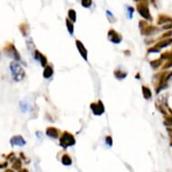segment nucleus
Wrapping results in <instances>:
<instances>
[{
    "label": "nucleus",
    "instance_id": "16",
    "mask_svg": "<svg viewBox=\"0 0 172 172\" xmlns=\"http://www.w3.org/2000/svg\"><path fill=\"white\" fill-rule=\"evenodd\" d=\"M67 26H68V30L70 34H73V25H72L71 22L70 20H67Z\"/></svg>",
    "mask_w": 172,
    "mask_h": 172
},
{
    "label": "nucleus",
    "instance_id": "9",
    "mask_svg": "<svg viewBox=\"0 0 172 172\" xmlns=\"http://www.w3.org/2000/svg\"><path fill=\"white\" fill-rule=\"evenodd\" d=\"M34 58L37 59V60H39V61L41 63V65H43V66L45 65L46 61H47V60H46V59H45V57H44L42 54L40 53L38 51H35V57Z\"/></svg>",
    "mask_w": 172,
    "mask_h": 172
},
{
    "label": "nucleus",
    "instance_id": "12",
    "mask_svg": "<svg viewBox=\"0 0 172 172\" xmlns=\"http://www.w3.org/2000/svg\"><path fill=\"white\" fill-rule=\"evenodd\" d=\"M61 161L65 166H70V165H71V163H72L71 159H70L68 155H64L63 157H62Z\"/></svg>",
    "mask_w": 172,
    "mask_h": 172
},
{
    "label": "nucleus",
    "instance_id": "15",
    "mask_svg": "<svg viewBox=\"0 0 172 172\" xmlns=\"http://www.w3.org/2000/svg\"><path fill=\"white\" fill-rule=\"evenodd\" d=\"M69 16H70V18L71 19L72 22H75V21H76V12H75L73 9L70 10L69 11Z\"/></svg>",
    "mask_w": 172,
    "mask_h": 172
},
{
    "label": "nucleus",
    "instance_id": "20",
    "mask_svg": "<svg viewBox=\"0 0 172 172\" xmlns=\"http://www.w3.org/2000/svg\"><path fill=\"white\" fill-rule=\"evenodd\" d=\"M127 9H128V13L130 14V18H132L133 17V8H132L131 6H129V7H127Z\"/></svg>",
    "mask_w": 172,
    "mask_h": 172
},
{
    "label": "nucleus",
    "instance_id": "8",
    "mask_svg": "<svg viewBox=\"0 0 172 172\" xmlns=\"http://www.w3.org/2000/svg\"><path fill=\"white\" fill-rule=\"evenodd\" d=\"M77 47H78V51L80 52L82 57L84 58L85 59H87V51L86 49H85L84 45H83L79 41H77Z\"/></svg>",
    "mask_w": 172,
    "mask_h": 172
},
{
    "label": "nucleus",
    "instance_id": "2",
    "mask_svg": "<svg viewBox=\"0 0 172 172\" xmlns=\"http://www.w3.org/2000/svg\"><path fill=\"white\" fill-rule=\"evenodd\" d=\"M74 143H75V139L71 134L68 133H65L63 136L60 138V145L62 147H69V146L74 145Z\"/></svg>",
    "mask_w": 172,
    "mask_h": 172
},
{
    "label": "nucleus",
    "instance_id": "13",
    "mask_svg": "<svg viewBox=\"0 0 172 172\" xmlns=\"http://www.w3.org/2000/svg\"><path fill=\"white\" fill-rule=\"evenodd\" d=\"M142 91H143V96L146 99H149L152 97V93H150V90L148 88H145V87L142 88Z\"/></svg>",
    "mask_w": 172,
    "mask_h": 172
},
{
    "label": "nucleus",
    "instance_id": "18",
    "mask_svg": "<svg viewBox=\"0 0 172 172\" xmlns=\"http://www.w3.org/2000/svg\"><path fill=\"white\" fill-rule=\"evenodd\" d=\"M13 168H14V169H20L21 168V161L19 160H17L16 161L14 162V165H13Z\"/></svg>",
    "mask_w": 172,
    "mask_h": 172
},
{
    "label": "nucleus",
    "instance_id": "17",
    "mask_svg": "<svg viewBox=\"0 0 172 172\" xmlns=\"http://www.w3.org/2000/svg\"><path fill=\"white\" fill-rule=\"evenodd\" d=\"M92 4V0H82V6L84 7H89Z\"/></svg>",
    "mask_w": 172,
    "mask_h": 172
},
{
    "label": "nucleus",
    "instance_id": "1",
    "mask_svg": "<svg viewBox=\"0 0 172 172\" xmlns=\"http://www.w3.org/2000/svg\"><path fill=\"white\" fill-rule=\"evenodd\" d=\"M10 70H11V74L12 77L15 81H21L23 80L25 76V72L18 63L16 62H12L10 65Z\"/></svg>",
    "mask_w": 172,
    "mask_h": 172
},
{
    "label": "nucleus",
    "instance_id": "3",
    "mask_svg": "<svg viewBox=\"0 0 172 172\" xmlns=\"http://www.w3.org/2000/svg\"><path fill=\"white\" fill-rule=\"evenodd\" d=\"M91 109H92V111L96 115H101L104 111V106H103L102 103L100 101L98 103H96V104H91Z\"/></svg>",
    "mask_w": 172,
    "mask_h": 172
},
{
    "label": "nucleus",
    "instance_id": "19",
    "mask_svg": "<svg viewBox=\"0 0 172 172\" xmlns=\"http://www.w3.org/2000/svg\"><path fill=\"white\" fill-rule=\"evenodd\" d=\"M105 141H106V144H108L109 146H112L113 141H112V138H111L110 136H107L106 139H105Z\"/></svg>",
    "mask_w": 172,
    "mask_h": 172
},
{
    "label": "nucleus",
    "instance_id": "10",
    "mask_svg": "<svg viewBox=\"0 0 172 172\" xmlns=\"http://www.w3.org/2000/svg\"><path fill=\"white\" fill-rule=\"evenodd\" d=\"M52 69L50 67V66H48V67H46L45 70H44V71H43V77L45 78H49L51 77V75H52Z\"/></svg>",
    "mask_w": 172,
    "mask_h": 172
},
{
    "label": "nucleus",
    "instance_id": "21",
    "mask_svg": "<svg viewBox=\"0 0 172 172\" xmlns=\"http://www.w3.org/2000/svg\"><path fill=\"white\" fill-rule=\"evenodd\" d=\"M7 166V163H5V164H2V165H0V168H4V167Z\"/></svg>",
    "mask_w": 172,
    "mask_h": 172
},
{
    "label": "nucleus",
    "instance_id": "6",
    "mask_svg": "<svg viewBox=\"0 0 172 172\" xmlns=\"http://www.w3.org/2000/svg\"><path fill=\"white\" fill-rule=\"evenodd\" d=\"M108 37H109V40H110L112 42L114 43H119L121 41L122 38L121 36L119 34H117L115 31H110L108 33Z\"/></svg>",
    "mask_w": 172,
    "mask_h": 172
},
{
    "label": "nucleus",
    "instance_id": "14",
    "mask_svg": "<svg viewBox=\"0 0 172 172\" xmlns=\"http://www.w3.org/2000/svg\"><path fill=\"white\" fill-rule=\"evenodd\" d=\"M20 108L23 112H27V111L30 110V108H29V104L25 102H21L20 103Z\"/></svg>",
    "mask_w": 172,
    "mask_h": 172
},
{
    "label": "nucleus",
    "instance_id": "7",
    "mask_svg": "<svg viewBox=\"0 0 172 172\" xmlns=\"http://www.w3.org/2000/svg\"><path fill=\"white\" fill-rule=\"evenodd\" d=\"M138 11L141 14V16H143L144 18L149 19V9L146 6L143 5H141V6H138Z\"/></svg>",
    "mask_w": 172,
    "mask_h": 172
},
{
    "label": "nucleus",
    "instance_id": "4",
    "mask_svg": "<svg viewBox=\"0 0 172 172\" xmlns=\"http://www.w3.org/2000/svg\"><path fill=\"white\" fill-rule=\"evenodd\" d=\"M11 142V145H16V146H24L25 145V141L22 136L20 135H16V136H14V137L11 139L10 141Z\"/></svg>",
    "mask_w": 172,
    "mask_h": 172
},
{
    "label": "nucleus",
    "instance_id": "11",
    "mask_svg": "<svg viewBox=\"0 0 172 172\" xmlns=\"http://www.w3.org/2000/svg\"><path fill=\"white\" fill-rule=\"evenodd\" d=\"M47 135L49 137H52V138H57L58 137V132L56 129L54 128H49L47 130Z\"/></svg>",
    "mask_w": 172,
    "mask_h": 172
},
{
    "label": "nucleus",
    "instance_id": "5",
    "mask_svg": "<svg viewBox=\"0 0 172 172\" xmlns=\"http://www.w3.org/2000/svg\"><path fill=\"white\" fill-rule=\"evenodd\" d=\"M6 51H8V54H9V56H10V57L14 58V59H16V60H19V59H20V58H19L18 51L15 50V48H14V45L10 44V45H9V47L7 48V50H6Z\"/></svg>",
    "mask_w": 172,
    "mask_h": 172
}]
</instances>
